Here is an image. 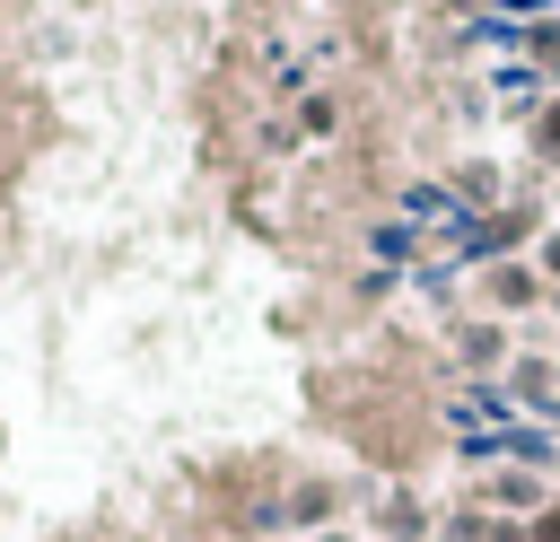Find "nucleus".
Wrapping results in <instances>:
<instances>
[{
    "mask_svg": "<svg viewBox=\"0 0 560 542\" xmlns=\"http://www.w3.org/2000/svg\"><path fill=\"white\" fill-rule=\"evenodd\" d=\"M490 306H534V271L525 262H490Z\"/></svg>",
    "mask_w": 560,
    "mask_h": 542,
    "instance_id": "f257e3e1",
    "label": "nucleus"
},
{
    "mask_svg": "<svg viewBox=\"0 0 560 542\" xmlns=\"http://www.w3.org/2000/svg\"><path fill=\"white\" fill-rule=\"evenodd\" d=\"M490 358H499V323H472L464 332V367H490Z\"/></svg>",
    "mask_w": 560,
    "mask_h": 542,
    "instance_id": "f03ea898",
    "label": "nucleus"
},
{
    "mask_svg": "<svg viewBox=\"0 0 560 542\" xmlns=\"http://www.w3.org/2000/svg\"><path fill=\"white\" fill-rule=\"evenodd\" d=\"M534 140H542V149H560V105L542 114V131H534Z\"/></svg>",
    "mask_w": 560,
    "mask_h": 542,
    "instance_id": "7ed1b4c3",
    "label": "nucleus"
},
{
    "mask_svg": "<svg viewBox=\"0 0 560 542\" xmlns=\"http://www.w3.org/2000/svg\"><path fill=\"white\" fill-rule=\"evenodd\" d=\"M542 271H551V280H560V236H551V245H542Z\"/></svg>",
    "mask_w": 560,
    "mask_h": 542,
    "instance_id": "20e7f679",
    "label": "nucleus"
},
{
    "mask_svg": "<svg viewBox=\"0 0 560 542\" xmlns=\"http://www.w3.org/2000/svg\"><path fill=\"white\" fill-rule=\"evenodd\" d=\"M315 542H350V533H315Z\"/></svg>",
    "mask_w": 560,
    "mask_h": 542,
    "instance_id": "39448f33",
    "label": "nucleus"
}]
</instances>
